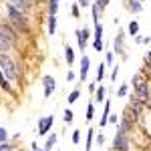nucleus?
<instances>
[{
  "label": "nucleus",
  "instance_id": "obj_44",
  "mask_svg": "<svg viewBox=\"0 0 151 151\" xmlns=\"http://www.w3.org/2000/svg\"><path fill=\"white\" fill-rule=\"evenodd\" d=\"M109 123L117 125V123H119V115H109Z\"/></svg>",
  "mask_w": 151,
  "mask_h": 151
},
{
  "label": "nucleus",
  "instance_id": "obj_16",
  "mask_svg": "<svg viewBox=\"0 0 151 151\" xmlns=\"http://www.w3.org/2000/svg\"><path fill=\"white\" fill-rule=\"evenodd\" d=\"M0 89H2L6 95H14V89L10 87V81L4 77V73H2V70H0Z\"/></svg>",
  "mask_w": 151,
  "mask_h": 151
},
{
  "label": "nucleus",
  "instance_id": "obj_40",
  "mask_svg": "<svg viewBox=\"0 0 151 151\" xmlns=\"http://www.w3.org/2000/svg\"><path fill=\"white\" fill-rule=\"evenodd\" d=\"M117 75H119V65H115V69L111 70V81H113V83L117 81Z\"/></svg>",
  "mask_w": 151,
  "mask_h": 151
},
{
  "label": "nucleus",
  "instance_id": "obj_43",
  "mask_svg": "<svg viewBox=\"0 0 151 151\" xmlns=\"http://www.w3.org/2000/svg\"><path fill=\"white\" fill-rule=\"evenodd\" d=\"M97 87H99L97 83H91V85H89L87 89H89V93H91V95H95V91H97Z\"/></svg>",
  "mask_w": 151,
  "mask_h": 151
},
{
  "label": "nucleus",
  "instance_id": "obj_36",
  "mask_svg": "<svg viewBox=\"0 0 151 151\" xmlns=\"http://www.w3.org/2000/svg\"><path fill=\"white\" fill-rule=\"evenodd\" d=\"M6 141H8V133L4 127H0V143H6Z\"/></svg>",
  "mask_w": 151,
  "mask_h": 151
},
{
  "label": "nucleus",
  "instance_id": "obj_9",
  "mask_svg": "<svg viewBox=\"0 0 151 151\" xmlns=\"http://www.w3.org/2000/svg\"><path fill=\"white\" fill-rule=\"evenodd\" d=\"M127 107H131V109H133V111H135L141 119H143V113H145V109H147V107H145V103H143V101H141V99L133 93V91L129 93V103H127Z\"/></svg>",
  "mask_w": 151,
  "mask_h": 151
},
{
  "label": "nucleus",
  "instance_id": "obj_21",
  "mask_svg": "<svg viewBox=\"0 0 151 151\" xmlns=\"http://www.w3.org/2000/svg\"><path fill=\"white\" fill-rule=\"evenodd\" d=\"M93 117H95V103L89 101V103H87V111H85V123H91Z\"/></svg>",
  "mask_w": 151,
  "mask_h": 151
},
{
  "label": "nucleus",
  "instance_id": "obj_41",
  "mask_svg": "<svg viewBox=\"0 0 151 151\" xmlns=\"http://www.w3.org/2000/svg\"><path fill=\"white\" fill-rule=\"evenodd\" d=\"M95 2H97L101 8H105V10H107V6H109V2H111V0H95Z\"/></svg>",
  "mask_w": 151,
  "mask_h": 151
},
{
  "label": "nucleus",
  "instance_id": "obj_6",
  "mask_svg": "<svg viewBox=\"0 0 151 151\" xmlns=\"http://www.w3.org/2000/svg\"><path fill=\"white\" fill-rule=\"evenodd\" d=\"M0 32H2V35H4V36H6V38L12 42V47H16V45L20 42V32H18V30H16V28H14V26H12L8 20L0 22Z\"/></svg>",
  "mask_w": 151,
  "mask_h": 151
},
{
  "label": "nucleus",
  "instance_id": "obj_20",
  "mask_svg": "<svg viewBox=\"0 0 151 151\" xmlns=\"http://www.w3.org/2000/svg\"><path fill=\"white\" fill-rule=\"evenodd\" d=\"M105 75H107V63L101 60V63H99V69H97V79H95V83H97V85H99V83H103Z\"/></svg>",
  "mask_w": 151,
  "mask_h": 151
},
{
  "label": "nucleus",
  "instance_id": "obj_42",
  "mask_svg": "<svg viewBox=\"0 0 151 151\" xmlns=\"http://www.w3.org/2000/svg\"><path fill=\"white\" fill-rule=\"evenodd\" d=\"M75 79H77V75H75L73 70H69V73H67V81H69V83H73Z\"/></svg>",
  "mask_w": 151,
  "mask_h": 151
},
{
  "label": "nucleus",
  "instance_id": "obj_32",
  "mask_svg": "<svg viewBox=\"0 0 151 151\" xmlns=\"http://www.w3.org/2000/svg\"><path fill=\"white\" fill-rule=\"evenodd\" d=\"M14 141H6V143H0V151H14Z\"/></svg>",
  "mask_w": 151,
  "mask_h": 151
},
{
  "label": "nucleus",
  "instance_id": "obj_38",
  "mask_svg": "<svg viewBox=\"0 0 151 151\" xmlns=\"http://www.w3.org/2000/svg\"><path fill=\"white\" fill-rule=\"evenodd\" d=\"M77 4L81 8H91V0H77Z\"/></svg>",
  "mask_w": 151,
  "mask_h": 151
},
{
  "label": "nucleus",
  "instance_id": "obj_22",
  "mask_svg": "<svg viewBox=\"0 0 151 151\" xmlns=\"http://www.w3.org/2000/svg\"><path fill=\"white\" fill-rule=\"evenodd\" d=\"M47 16H57L58 12V0H48L47 2Z\"/></svg>",
  "mask_w": 151,
  "mask_h": 151
},
{
  "label": "nucleus",
  "instance_id": "obj_28",
  "mask_svg": "<svg viewBox=\"0 0 151 151\" xmlns=\"http://www.w3.org/2000/svg\"><path fill=\"white\" fill-rule=\"evenodd\" d=\"M129 89H131V85L123 83V85L117 89V97H119V99H121V97H127V95H129Z\"/></svg>",
  "mask_w": 151,
  "mask_h": 151
},
{
  "label": "nucleus",
  "instance_id": "obj_7",
  "mask_svg": "<svg viewBox=\"0 0 151 151\" xmlns=\"http://www.w3.org/2000/svg\"><path fill=\"white\" fill-rule=\"evenodd\" d=\"M113 52L115 55H121L123 60H127V50H125V30L119 28V32L115 35V40H113Z\"/></svg>",
  "mask_w": 151,
  "mask_h": 151
},
{
  "label": "nucleus",
  "instance_id": "obj_1",
  "mask_svg": "<svg viewBox=\"0 0 151 151\" xmlns=\"http://www.w3.org/2000/svg\"><path fill=\"white\" fill-rule=\"evenodd\" d=\"M131 89H133V93L145 103V107L151 109V81L143 70H139V73L133 75V79H131Z\"/></svg>",
  "mask_w": 151,
  "mask_h": 151
},
{
  "label": "nucleus",
  "instance_id": "obj_45",
  "mask_svg": "<svg viewBox=\"0 0 151 151\" xmlns=\"http://www.w3.org/2000/svg\"><path fill=\"white\" fill-rule=\"evenodd\" d=\"M133 38H135V45H143V38H145V36H143V35H137V36H133Z\"/></svg>",
  "mask_w": 151,
  "mask_h": 151
},
{
  "label": "nucleus",
  "instance_id": "obj_13",
  "mask_svg": "<svg viewBox=\"0 0 151 151\" xmlns=\"http://www.w3.org/2000/svg\"><path fill=\"white\" fill-rule=\"evenodd\" d=\"M109 115H111V101L107 99L105 101V111H103V115H101V119H99V127L101 129H105L109 125Z\"/></svg>",
  "mask_w": 151,
  "mask_h": 151
},
{
  "label": "nucleus",
  "instance_id": "obj_23",
  "mask_svg": "<svg viewBox=\"0 0 151 151\" xmlns=\"http://www.w3.org/2000/svg\"><path fill=\"white\" fill-rule=\"evenodd\" d=\"M57 141H58V135H57V133L48 135L47 141H45V147H42V149H45V151H50L52 147H55V145H57Z\"/></svg>",
  "mask_w": 151,
  "mask_h": 151
},
{
  "label": "nucleus",
  "instance_id": "obj_8",
  "mask_svg": "<svg viewBox=\"0 0 151 151\" xmlns=\"http://www.w3.org/2000/svg\"><path fill=\"white\" fill-rule=\"evenodd\" d=\"M75 36H77V42H79V50L85 55V52H87V45H89V38H91V30H89L87 26H85V28H77Z\"/></svg>",
  "mask_w": 151,
  "mask_h": 151
},
{
  "label": "nucleus",
  "instance_id": "obj_25",
  "mask_svg": "<svg viewBox=\"0 0 151 151\" xmlns=\"http://www.w3.org/2000/svg\"><path fill=\"white\" fill-rule=\"evenodd\" d=\"M57 16H47V24H48V35L52 36L55 32H57Z\"/></svg>",
  "mask_w": 151,
  "mask_h": 151
},
{
  "label": "nucleus",
  "instance_id": "obj_3",
  "mask_svg": "<svg viewBox=\"0 0 151 151\" xmlns=\"http://www.w3.org/2000/svg\"><path fill=\"white\" fill-rule=\"evenodd\" d=\"M0 70L4 73V77L8 81H14V83H22V73L18 69V65L12 60L10 55L6 52H0Z\"/></svg>",
  "mask_w": 151,
  "mask_h": 151
},
{
  "label": "nucleus",
  "instance_id": "obj_33",
  "mask_svg": "<svg viewBox=\"0 0 151 151\" xmlns=\"http://www.w3.org/2000/svg\"><path fill=\"white\" fill-rule=\"evenodd\" d=\"M103 24L101 22H95V38H103Z\"/></svg>",
  "mask_w": 151,
  "mask_h": 151
},
{
  "label": "nucleus",
  "instance_id": "obj_10",
  "mask_svg": "<svg viewBox=\"0 0 151 151\" xmlns=\"http://www.w3.org/2000/svg\"><path fill=\"white\" fill-rule=\"evenodd\" d=\"M55 125V115H47L42 119H38V137H45L48 135V131Z\"/></svg>",
  "mask_w": 151,
  "mask_h": 151
},
{
  "label": "nucleus",
  "instance_id": "obj_35",
  "mask_svg": "<svg viewBox=\"0 0 151 151\" xmlns=\"http://www.w3.org/2000/svg\"><path fill=\"white\" fill-rule=\"evenodd\" d=\"M113 58H115V52H113V50H109V52L105 55V63H107V65H113Z\"/></svg>",
  "mask_w": 151,
  "mask_h": 151
},
{
  "label": "nucleus",
  "instance_id": "obj_46",
  "mask_svg": "<svg viewBox=\"0 0 151 151\" xmlns=\"http://www.w3.org/2000/svg\"><path fill=\"white\" fill-rule=\"evenodd\" d=\"M30 149H32V151H38V143H36V141H32V143H30Z\"/></svg>",
  "mask_w": 151,
  "mask_h": 151
},
{
  "label": "nucleus",
  "instance_id": "obj_34",
  "mask_svg": "<svg viewBox=\"0 0 151 151\" xmlns=\"http://www.w3.org/2000/svg\"><path fill=\"white\" fill-rule=\"evenodd\" d=\"M70 139H73L75 145H79V143H81V131H79V129H75V131H73V135H70Z\"/></svg>",
  "mask_w": 151,
  "mask_h": 151
},
{
  "label": "nucleus",
  "instance_id": "obj_5",
  "mask_svg": "<svg viewBox=\"0 0 151 151\" xmlns=\"http://www.w3.org/2000/svg\"><path fill=\"white\" fill-rule=\"evenodd\" d=\"M111 151H131V135L115 133V137L111 141Z\"/></svg>",
  "mask_w": 151,
  "mask_h": 151
},
{
  "label": "nucleus",
  "instance_id": "obj_30",
  "mask_svg": "<svg viewBox=\"0 0 151 151\" xmlns=\"http://www.w3.org/2000/svg\"><path fill=\"white\" fill-rule=\"evenodd\" d=\"M93 48L97 50V52H103V48H105L103 38H93Z\"/></svg>",
  "mask_w": 151,
  "mask_h": 151
},
{
  "label": "nucleus",
  "instance_id": "obj_19",
  "mask_svg": "<svg viewBox=\"0 0 151 151\" xmlns=\"http://www.w3.org/2000/svg\"><path fill=\"white\" fill-rule=\"evenodd\" d=\"M65 60H67V65H70V67L77 60V55H75V50H73L70 45H65Z\"/></svg>",
  "mask_w": 151,
  "mask_h": 151
},
{
  "label": "nucleus",
  "instance_id": "obj_4",
  "mask_svg": "<svg viewBox=\"0 0 151 151\" xmlns=\"http://www.w3.org/2000/svg\"><path fill=\"white\" fill-rule=\"evenodd\" d=\"M38 2H40V0H6L8 6H12L14 10L22 12V14H26V16H32V12L36 10Z\"/></svg>",
  "mask_w": 151,
  "mask_h": 151
},
{
  "label": "nucleus",
  "instance_id": "obj_24",
  "mask_svg": "<svg viewBox=\"0 0 151 151\" xmlns=\"http://www.w3.org/2000/svg\"><path fill=\"white\" fill-rule=\"evenodd\" d=\"M93 139H95V129L89 127V129H87V143H85V151H91V147H93Z\"/></svg>",
  "mask_w": 151,
  "mask_h": 151
},
{
  "label": "nucleus",
  "instance_id": "obj_26",
  "mask_svg": "<svg viewBox=\"0 0 151 151\" xmlns=\"http://www.w3.org/2000/svg\"><path fill=\"white\" fill-rule=\"evenodd\" d=\"M127 35L129 36H137V35H139V22H137V20H131V22H129Z\"/></svg>",
  "mask_w": 151,
  "mask_h": 151
},
{
  "label": "nucleus",
  "instance_id": "obj_14",
  "mask_svg": "<svg viewBox=\"0 0 151 151\" xmlns=\"http://www.w3.org/2000/svg\"><path fill=\"white\" fill-rule=\"evenodd\" d=\"M125 8L131 14H141L143 12V4H141L139 0H125Z\"/></svg>",
  "mask_w": 151,
  "mask_h": 151
},
{
  "label": "nucleus",
  "instance_id": "obj_50",
  "mask_svg": "<svg viewBox=\"0 0 151 151\" xmlns=\"http://www.w3.org/2000/svg\"><path fill=\"white\" fill-rule=\"evenodd\" d=\"M139 2H143V0H139Z\"/></svg>",
  "mask_w": 151,
  "mask_h": 151
},
{
  "label": "nucleus",
  "instance_id": "obj_31",
  "mask_svg": "<svg viewBox=\"0 0 151 151\" xmlns=\"http://www.w3.org/2000/svg\"><path fill=\"white\" fill-rule=\"evenodd\" d=\"M70 16H73V18H79V16H81V6H79L77 2L70 4Z\"/></svg>",
  "mask_w": 151,
  "mask_h": 151
},
{
  "label": "nucleus",
  "instance_id": "obj_12",
  "mask_svg": "<svg viewBox=\"0 0 151 151\" xmlns=\"http://www.w3.org/2000/svg\"><path fill=\"white\" fill-rule=\"evenodd\" d=\"M89 70H91V58L87 55L81 57V69H79V83H85L89 77Z\"/></svg>",
  "mask_w": 151,
  "mask_h": 151
},
{
  "label": "nucleus",
  "instance_id": "obj_2",
  "mask_svg": "<svg viewBox=\"0 0 151 151\" xmlns=\"http://www.w3.org/2000/svg\"><path fill=\"white\" fill-rule=\"evenodd\" d=\"M4 12H6V20L20 32V35L28 36L30 32H32V22H30V16H26V14H22V12L14 10L12 6H4Z\"/></svg>",
  "mask_w": 151,
  "mask_h": 151
},
{
  "label": "nucleus",
  "instance_id": "obj_18",
  "mask_svg": "<svg viewBox=\"0 0 151 151\" xmlns=\"http://www.w3.org/2000/svg\"><path fill=\"white\" fill-rule=\"evenodd\" d=\"M95 101L97 103H105L107 101V87L105 85H99L97 91H95Z\"/></svg>",
  "mask_w": 151,
  "mask_h": 151
},
{
  "label": "nucleus",
  "instance_id": "obj_49",
  "mask_svg": "<svg viewBox=\"0 0 151 151\" xmlns=\"http://www.w3.org/2000/svg\"><path fill=\"white\" fill-rule=\"evenodd\" d=\"M38 151H45V149H38Z\"/></svg>",
  "mask_w": 151,
  "mask_h": 151
},
{
  "label": "nucleus",
  "instance_id": "obj_39",
  "mask_svg": "<svg viewBox=\"0 0 151 151\" xmlns=\"http://www.w3.org/2000/svg\"><path fill=\"white\" fill-rule=\"evenodd\" d=\"M95 141H97L99 145H105V135H103V131H101L99 135H95Z\"/></svg>",
  "mask_w": 151,
  "mask_h": 151
},
{
  "label": "nucleus",
  "instance_id": "obj_47",
  "mask_svg": "<svg viewBox=\"0 0 151 151\" xmlns=\"http://www.w3.org/2000/svg\"><path fill=\"white\" fill-rule=\"evenodd\" d=\"M141 70H143V73H145V75H147V77H149V81H151V70L147 69V67H143V69H141Z\"/></svg>",
  "mask_w": 151,
  "mask_h": 151
},
{
  "label": "nucleus",
  "instance_id": "obj_27",
  "mask_svg": "<svg viewBox=\"0 0 151 151\" xmlns=\"http://www.w3.org/2000/svg\"><path fill=\"white\" fill-rule=\"evenodd\" d=\"M63 121H65L67 125L75 121V113H73V109H70V107H67V109H65V113H63Z\"/></svg>",
  "mask_w": 151,
  "mask_h": 151
},
{
  "label": "nucleus",
  "instance_id": "obj_15",
  "mask_svg": "<svg viewBox=\"0 0 151 151\" xmlns=\"http://www.w3.org/2000/svg\"><path fill=\"white\" fill-rule=\"evenodd\" d=\"M91 14H93V22H99L105 14V8H101L97 2H91Z\"/></svg>",
  "mask_w": 151,
  "mask_h": 151
},
{
  "label": "nucleus",
  "instance_id": "obj_29",
  "mask_svg": "<svg viewBox=\"0 0 151 151\" xmlns=\"http://www.w3.org/2000/svg\"><path fill=\"white\" fill-rule=\"evenodd\" d=\"M79 97H81V89H75V91H73V93L69 95V99H67V103H69V105L77 103V101H79Z\"/></svg>",
  "mask_w": 151,
  "mask_h": 151
},
{
  "label": "nucleus",
  "instance_id": "obj_17",
  "mask_svg": "<svg viewBox=\"0 0 151 151\" xmlns=\"http://www.w3.org/2000/svg\"><path fill=\"white\" fill-rule=\"evenodd\" d=\"M12 42L10 40H8V38H6V36L2 35V32H0V52H6V55H10V50H12Z\"/></svg>",
  "mask_w": 151,
  "mask_h": 151
},
{
  "label": "nucleus",
  "instance_id": "obj_37",
  "mask_svg": "<svg viewBox=\"0 0 151 151\" xmlns=\"http://www.w3.org/2000/svg\"><path fill=\"white\" fill-rule=\"evenodd\" d=\"M143 63H145V67H147V69L151 67V50H147V52H145V57H143Z\"/></svg>",
  "mask_w": 151,
  "mask_h": 151
},
{
  "label": "nucleus",
  "instance_id": "obj_48",
  "mask_svg": "<svg viewBox=\"0 0 151 151\" xmlns=\"http://www.w3.org/2000/svg\"><path fill=\"white\" fill-rule=\"evenodd\" d=\"M143 45H151V36H145L143 38Z\"/></svg>",
  "mask_w": 151,
  "mask_h": 151
},
{
  "label": "nucleus",
  "instance_id": "obj_11",
  "mask_svg": "<svg viewBox=\"0 0 151 151\" xmlns=\"http://www.w3.org/2000/svg\"><path fill=\"white\" fill-rule=\"evenodd\" d=\"M40 83H42V87H45V99H50V95L57 91V79H55L52 75H45V77L40 79Z\"/></svg>",
  "mask_w": 151,
  "mask_h": 151
}]
</instances>
